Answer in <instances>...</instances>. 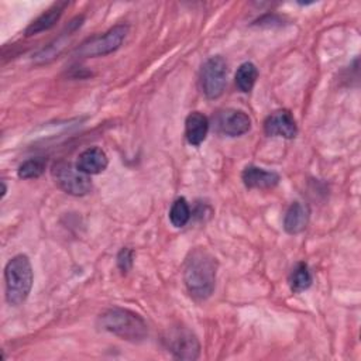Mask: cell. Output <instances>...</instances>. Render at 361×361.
Returning <instances> with one entry per match:
<instances>
[{
    "label": "cell",
    "mask_w": 361,
    "mask_h": 361,
    "mask_svg": "<svg viewBox=\"0 0 361 361\" xmlns=\"http://www.w3.org/2000/svg\"><path fill=\"white\" fill-rule=\"evenodd\" d=\"M216 258L206 248H193L183 265V282L189 295L196 300L210 298L216 285Z\"/></svg>",
    "instance_id": "obj_1"
},
{
    "label": "cell",
    "mask_w": 361,
    "mask_h": 361,
    "mask_svg": "<svg viewBox=\"0 0 361 361\" xmlns=\"http://www.w3.org/2000/svg\"><path fill=\"white\" fill-rule=\"evenodd\" d=\"M97 324L102 330L128 341H141L148 334L144 319L140 314L123 307L106 309L99 314Z\"/></svg>",
    "instance_id": "obj_2"
},
{
    "label": "cell",
    "mask_w": 361,
    "mask_h": 361,
    "mask_svg": "<svg viewBox=\"0 0 361 361\" xmlns=\"http://www.w3.org/2000/svg\"><path fill=\"white\" fill-rule=\"evenodd\" d=\"M34 274L32 267L27 255H14L4 268V282H6V300L18 306L28 298L32 288Z\"/></svg>",
    "instance_id": "obj_3"
},
{
    "label": "cell",
    "mask_w": 361,
    "mask_h": 361,
    "mask_svg": "<svg viewBox=\"0 0 361 361\" xmlns=\"http://www.w3.org/2000/svg\"><path fill=\"white\" fill-rule=\"evenodd\" d=\"M127 32H128V25L126 24L114 25L109 31L100 35H94L86 39L85 42H82L75 49V55L79 58H94V56H103V55L111 54L120 48Z\"/></svg>",
    "instance_id": "obj_4"
},
{
    "label": "cell",
    "mask_w": 361,
    "mask_h": 361,
    "mask_svg": "<svg viewBox=\"0 0 361 361\" xmlns=\"http://www.w3.org/2000/svg\"><path fill=\"white\" fill-rule=\"evenodd\" d=\"M51 175L55 183L68 195L85 196L92 190V180L89 175L83 173L66 161H58L51 168Z\"/></svg>",
    "instance_id": "obj_5"
},
{
    "label": "cell",
    "mask_w": 361,
    "mask_h": 361,
    "mask_svg": "<svg viewBox=\"0 0 361 361\" xmlns=\"http://www.w3.org/2000/svg\"><path fill=\"white\" fill-rule=\"evenodd\" d=\"M164 343L168 351L178 360H197L200 354V343L195 333L185 326L171 327L165 336Z\"/></svg>",
    "instance_id": "obj_6"
},
{
    "label": "cell",
    "mask_w": 361,
    "mask_h": 361,
    "mask_svg": "<svg viewBox=\"0 0 361 361\" xmlns=\"http://www.w3.org/2000/svg\"><path fill=\"white\" fill-rule=\"evenodd\" d=\"M200 87L207 99H217L223 94L227 79V63L223 56L216 55L204 61L200 68Z\"/></svg>",
    "instance_id": "obj_7"
},
{
    "label": "cell",
    "mask_w": 361,
    "mask_h": 361,
    "mask_svg": "<svg viewBox=\"0 0 361 361\" xmlns=\"http://www.w3.org/2000/svg\"><path fill=\"white\" fill-rule=\"evenodd\" d=\"M214 124L220 134L228 137H238L245 134L251 128V118L243 110L224 109L216 114Z\"/></svg>",
    "instance_id": "obj_8"
},
{
    "label": "cell",
    "mask_w": 361,
    "mask_h": 361,
    "mask_svg": "<svg viewBox=\"0 0 361 361\" xmlns=\"http://www.w3.org/2000/svg\"><path fill=\"white\" fill-rule=\"evenodd\" d=\"M264 131L269 137H283L290 140L298 134V126L292 113L286 109H281L265 118Z\"/></svg>",
    "instance_id": "obj_9"
},
{
    "label": "cell",
    "mask_w": 361,
    "mask_h": 361,
    "mask_svg": "<svg viewBox=\"0 0 361 361\" xmlns=\"http://www.w3.org/2000/svg\"><path fill=\"white\" fill-rule=\"evenodd\" d=\"M241 179L248 189H269L276 186L281 178L274 171H267L255 165H248L243 169Z\"/></svg>",
    "instance_id": "obj_10"
},
{
    "label": "cell",
    "mask_w": 361,
    "mask_h": 361,
    "mask_svg": "<svg viewBox=\"0 0 361 361\" xmlns=\"http://www.w3.org/2000/svg\"><path fill=\"white\" fill-rule=\"evenodd\" d=\"M109 165V158L106 152L99 147H90L82 151L78 157L76 166L86 175H96L103 172Z\"/></svg>",
    "instance_id": "obj_11"
},
{
    "label": "cell",
    "mask_w": 361,
    "mask_h": 361,
    "mask_svg": "<svg viewBox=\"0 0 361 361\" xmlns=\"http://www.w3.org/2000/svg\"><path fill=\"white\" fill-rule=\"evenodd\" d=\"M66 6H68L66 1L54 3L49 8H47L44 13H41L35 20H32L28 24V27L24 31L25 37H31V35H35V34H39L42 31H47V30L52 28L58 23V20L61 18Z\"/></svg>",
    "instance_id": "obj_12"
},
{
    "label": "cell",
    "mask_w": 361,
    "mask_h": 361,
    "mask_svg": "<svg viewBox=\"0 0 361 361\" xmlns=\"http://www.w3.org/2000/svg\"><path fill=\"white\" fill-rule=\"evenodd\" d=\"M309 207L302 202H293L283 216V228L288 234L302 233L309 223Z\"/></svg>",
    "instance_id": "obj_13"
},
{
    "label": "cell",
    "mask_w": 361,
    "mask_h": 361,
    "mask_svg": "<svg viewBox=\"0 0 361 361\" xmlns=\"http://www.w3.org/2000/svg\"><path fill=\"white\" fill-rule=\"evenodd\" d=\"M209 133V120L200 111H192L185 120V135L190 145H200Z\"/></svg>",
    "instance_id": "obj_14"
},
{
    "label": "cell",
    "mask_w": 361,
    "mask_h": 361,
    "mask_svg": "<svg viewBox=\"0 0 361 361\" xmlns=\"http://www.w3.org/2000/svg\"><path fill=\"white\" fill-rule=\"evenodd\" d=\"M82 21H83V17H76L75 20H72V21L69 23V25L66 27V31L62 32V34L58 37V39H55L54 42H51L47 48L41 49V51L35 55L34 59H35L38 63H44V62H48V61H51L52 58H55V56L59 54V51L65 47V44H66V41H68V37H69V35H73V32L82 25Z\"/></svg>",
    "instance_id": "obj_15"
},
{
    "label": "cell",
    "mask_w": 361,
    "mask_h": 361,
    "mask_svg": "<svg viewBox=\"0 0 361 361\" xmlns=\"http://www.w3.org/2000/svg\"><path fill=\"white\" fill-rule=\"evenodd\" d=\"M235 85L237 87L244 92L248 93L252 90L257 78H258V69L252 62H244L237 68L235 72Z\"/></svg>",
    "instance_id": "obj_16"
},
{
    "label": "cell",
    "mask_w": 361,
    "mask_h": 361,
    "mask_svg": "<svg viewBox=\"0 0 361 361\" xmlns=\"http://www.w3.org/2000/svg\"><path fill=\"white\" fill-rule=\"evenodd\" d=\"M312 285V272L306 262H298L289 275V286L292 292L299 293Z\"/></svg>",
    "instance_id": "obj_17"
},
{
    "label": "cell",
    "mask_w": 361,
    "mask_h": 361,
    "mask_svg": "<svg viewBox=\"0 0 361 361\" xmlns=\"http://www.w3.org/2000/svg\"><path fill=\"white\" fill-rule=\"evenodd\" d=\"M190 207L189 203L186 202L185 197H178L169 210V220L172 223L173 227H183L188 224V221L190 220Z\"/></svg>",
    "instance_id": "obj_18"
},
{
    "label": "cell",
    "mask_w": 361,
    "mask_h": 361,
    "mask_svg": "<svg viewBox=\"0 0 361 361\" xmlns=\"http://www.w3.org/2000/svg\"><path fill=\"white\" fill-rule=\"evenodd\" d=\"M47 166V159L42 157H37V158H30L27 161H24L18 169H17V175L21 179H35L39 178Z\"/></svg>",
    "instance_id": "obj_19"
},
{
    "label": "cell",
    "mask_w": 361,
    "mask_h": 361,
    "mask_svg": "<svg viewBox=\"0 0 361 361\" xmlns=\"http://www.w3.org/2000/svg\"><path fill=\"white\" fill-rule=\"evenodd\" d=\"M134 261V252L130 248H121L120 252L117 254V267L120 268L121 272H128L133 267Z\"/></svg>",
    "instance_id": "obj_20"
},
{
    "label": "cell",
    "mask_w": 361,
    "mask_h": 361,
    "mask_svg": "<svg viewBox=\"0 0 361 361\" xmlns=\"http://www.w3.org/2000/svg\"><path fill=\"white\" fill-rule=\"evenodd\" d=\"M1 185H3V192H1V197L6 196V192H7V186H6V182L1 180Z\"/></svg>",
    "instance_id": "obj_21"
}]
</instances>
